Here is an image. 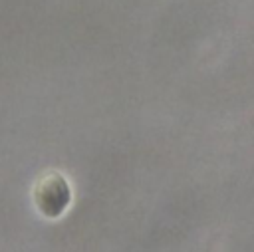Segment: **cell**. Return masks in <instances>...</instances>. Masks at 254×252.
<instances>
[{
    "instance_id": "1",
    "label": "cell",
    "mask_w": 254,
    "mask_h": 252,
    "mask_svg": "<svg viewBox=\"0 0 254 252\" xmlns=\"http://www.w3.org/2000/svg\"><path fill=\"white\" fill-rule=\"evenodd\" d=\"M34 204L46 218H60L71 202V187L62 173H44L32 190Z\"/></svg>"
}]
</instances>
